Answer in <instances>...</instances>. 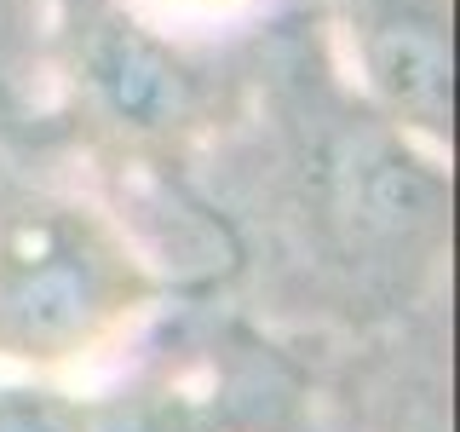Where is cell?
Listing matches in <instances>:
<instances>
[{"label": "cell", "instance_id": "cell-1", "mask_svg": "<svg viewBox=\"0 0 460 432\" xmlns=\"http://www.w3.org/2000/svg\"><path fill=\"white\" fill-rule=\"evenodd\" d=\"M167 294L104 202L52 179H0V364L75 369Z\"/></svg>", "mask_w": 460, "mask_h": 432}, {"label": "cell", "instance_id": "cell-2", "mask_svg": "<svg viewBox=\"0 0 460 432\" xmlns=\"http://www.w3.org/2000/svg\"><path fill=\"white\" fill-rule=\"evenodd\" d=\"M299 208L311 237L351 277L402 283L438 266L449 242V150L409 139L345 86L294 139Z\"/></svg>", "mask_w": 460, "mask_h": 432}, {"label": "cell", "instance_id": "cell-3", "mask_svg": "<svg viewBox=\"0 0 460 432\" xmlns=\"http://www.w3.org/2000/svg\"><path fill=\"white\" fill-rule=\"evenodd\" d=\"M52 47L81 122L115 150L179 156L230 110L219 64L121 0H64Z\"/></svg>", "mask_w": 460, "mask_h": 432}, {"label": "cell", "instance_id": "cell-4", "mask_svg": "<svg viewBox=\"0 0 460 432\" xmlns=\"http://www.w3.org/2000/svg\"><path fill=\"white\" fill-rule=\"evenodd\" d=\"M345 86L402 127L409 139L449 150L455 139V47L449 23L414 0H345L334 18Z\"/></svg>", "mask_w": 460, "mask_h": 432}, {"label": "cell", "instance_id": "cell-5", "mask_svg": "<svg viewBox=\"0 0 460 432\" xmlns=\"http://www.w3.org/2000/svg\"><path fill=\"white\" fill-rule=\"evenodd\" d=\"M86 432H248L236 398H225L208 374L150 369L138 381L115 386L110 398L86 403Z\"/></svg>", "mask_w": 460, "mask_h": 432}, {"label": "cell", "instance_id": "cell-6", "mask_svg": "<svg viewBox=\"0 0 460 432\" xmlns=\"http://www.w3.org/2000/svg\"><path fill=\"white\" fill-rule=\"evenodd\" d=\"M0 432H86V398H75L52 374H6Z\"/></svg>", "mask_w": 460, "mask_h": 432}, {"label": "cell", "instance_id": "cell-7", "mask_svg": "<svg viewBox=\"0 0 460 432\" xmlns=\"http://www.w3.org/2000/svg\"><path fill=\"white\" fill-rule=\"evenodd\" d=\"M121 6H133L138 18L172 29V35H184V29H219V23H236L242 12H253L259 0H121Z\"/></svg>", "mask_w": 460, "mask_h": 432}, {"label": "cell", "instance_id": "cell-8", "mask_svg": "<svg viewBox=\"0 0 460 432\" xmlns=\"http://www.w3.org/2000/svg\"><path fill=\"white\" fill-rule=\"evenodd\" d=\"M40 23H47V0H0V69H12L35 47Z\"/></svg>", "mask_w": 460, "mask_h": 432}]
</instances>
